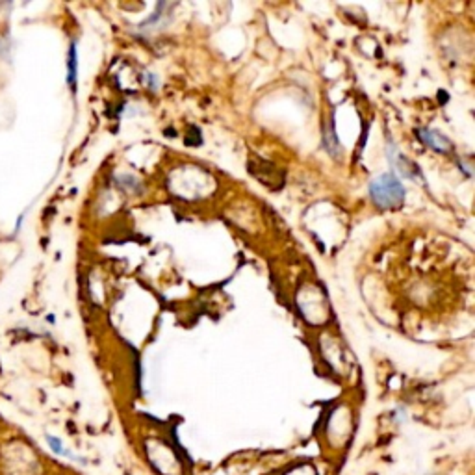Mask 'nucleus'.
<instances>
[{
    "mask_svg": "<svg viewBox=\"0 0 475 475\" xmlns=\"http://www.w3.org/2000/svg\"><path fill=\"white\" fill-rule=\"evenodd\" d=\"M370 199L381 210H394L405 202V186L394 173H384L370 182Z\"/></svg>",
    "mask_w": 475,
    "mask_h": 475,
    "instance_id": "f257e3e1",
    "label": "nucleus"
},
{
    "mask_svg": "<svg viewBox=\"0 0 475 475\" xmlns=\"http://www.w3.org/2000/svg\"><path fill=\"white\" fill-rule=\"evenodd\" d=\"M416 136L420 138V141L423 143V145H427L429 149H433L434 153L447 154V153H451V149H453L451 141L447 140L444 134H440L439 130H433V128H420Z\"/></svg>",
    "mask_w": 475,
    "mask_h": 475,
    "instance_id": "f03ea898",
    "label": "nucleus"
},
{
    "mask_svg": "<svg viewBox=\"0 0 475 475\" xmlns=\"http://www.w3.org/2000/svg\"><path fill=\"white\" fill-rule=\"evenodd\" d=\"M388 158L392 160L394 167L401 173V177L410 178V180H421V178H423L421 177L420 167H418L412 160H408L405 154L394 151V147L388 149Z\"/></svg>",
    "mask_w": 475,
    "mask_h": 475,
    "instance_id": "7ed1b4c3",
    "label": "nucleus"
},
{
    "mask_svg": "<svg viewBox=\"0 0 475 475\" xmlns=\"http://www.w3.org/2000/svg\"><path fill=\"white\" fill-rule=\"evenodd\" d=\"M323 147H325V151H327L332 158H338V156H340V141H338V136H336L335 121H332V119H330L329 123H325V128H323Z\"/></svg>",
    "mask_w": 475,
    "mask_h": 475,
    "instance_id": "20e7f679",
    "label": "nucleus"
},
{
    "mask_svg": "<svg viewBox=\"0 0 475 475\" xmlns=\"http://www.w3.org/2000/svg\"><path fill=\"white\" fill-rule=\"evenodd\" d=\"M76 82H78V49H76V41H73L67 52V84L73 93L76 92Z\"/></svg>",
    "mask_w": 475,
    "mask_h": 475,
    "instance_id": "39448f33",
    "label": "nucleus"
},
{
    "mask_svg": "<svg viewBox=\"0 0 475 475\" xmlns=\"http://www.w3.org/2000/svg\"><path fill=\"white\" fill-rule=\"evenodd\" d=\"M116 184L123 191H128V193H138L141 189L140 178L132 177V175H121V177H117Z\"/></svg>",
    "mask_w": 475,
    "mask_h": 475,
    "instance_id": "423d86ee",
    "label": "nucleus"
},
{
    "mask_svg": "<svg viewBox=\"0 0 475 475\" xmlns=\"http://www.w3.org/2000/svg\"><path fill=\"white\" fill-rule=\"evenodd\" d=\"M47 442H49L50 450L54 451V453H58V455H67V457L74 458L71 453H69L65 447H63V444L60 442V439H56V436H47ZM74 461H82V458H74Z\"/></svg>",
    "mask_w": 475,
    "mask_h": 475,
    "instance_id": "0eeeda50",
    "label": "nucleus"
},
{
    "mask_svg": "<svg viewBox=\"0 0 475 475\" xmlns=\"http://www.w3.org/2000/svg\"><path fill=\"white\" fill-rule=\"evenodd\" d=\"M143 82H145V85L151 89V92H158V85H160V80L158 76L154 73H145L143 74Z\"/></svg>",
    "mask_w": 475,
    "mask_h": 475,
    "instance_id": "6e6552de",
    "label": "nucleus"
}]
</instances>
